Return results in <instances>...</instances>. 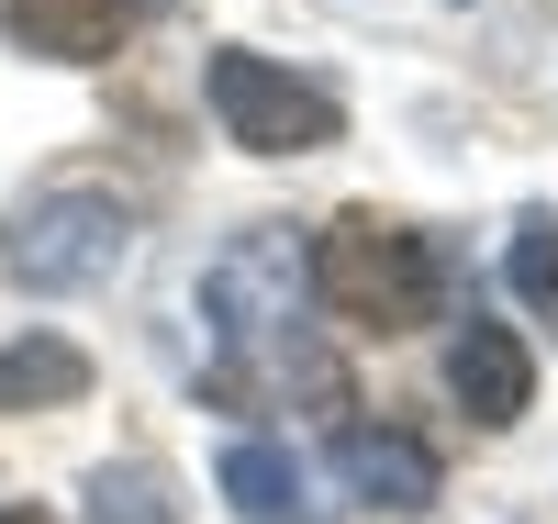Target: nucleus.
Returning a JSON list of instances; mask_svg holds the SVG:
<instances>
[{"label":"nucleus","mask_w":558,"mask_h":524,"mask_svg":"<svg viewBox=\"0 0 558 524\" xmlns=\"http://www.w3.org/2000/svg\"><path fill=\"white\" fill-rule=\"evenodd\" d=\"M336 468H347V491L380 502V513H425V502H436V447L402 436V424H347V436H336Z\"/></svg>","instance_id":"nucleus-6"},{"label":"nucleus","mask_w":558,"mask_h":524,"mask_svg":"<svg viewBox=\"0 0 558 524\" xmlns=\"http://www.w3.org/2000/svg\"><path fill=\"white\" fill-rule=\"evenodd\" d=\"M213 112H223V134H235L246 157H313V146H336V134H347L336 89L268 68V57H246V45H223V57H213Z\"/></svg>","instance_id":"nucleus-4"},{"label":"nucleus","mask_w":558,"mask_h":524,"mask_svg":"<svg viewBox=\"0 0 558 524\" xmlns=\"http://www.w3.org/2000/svg\"><path fill=\"white\" fill-rule=\"evenodd\" d=\"M313 302L357 336H413V324L447 313V257H436V234H413L391 212H336L313 246Z\"/></svg>","instance_id":"nucleus-1"},{"label":"nucleus","mask_w":558,"mask_h":524,"mask_svg":"<svg viewBox=\"0 0 558 524\" xmlns=\"http://www.w3.org/2000/svg\"><path fill=\"white\" fill-rule=\"evenodd\" d=\"M223 502H235L246 524H324L313 468H302L291 447H268V436H235V447H223Z\"/></svg>","instance_id":"nucleus-7"},{"label":"nucleus","mask_w":558,"mask_h":524,"mask_svg":"<svg viewBox=\"0 0 558 524\" xmlns=\"http://www.w3.org/2000/svg\"><path fill=\"white\" fill-rule=\"evenodd\" d=\"M447 391H458V413L470 424H514L525 402H536V357H525V336L514 324H458V346H447Z\"/></svg>","instance_id":"nucleus-5"},{"label":"nucleus","mask_w":558,"mask_h":524,"mask_svg":"<svg viewBox=\"0 0 558 524\" xmlns=\"http://www.w3.org/2000/svg\"><path fill=\"white\" fill-rule=\"evenodd\" d=\"M89 524H179V502H168V468H146V458H112L101 480H89Z\"/></svg>","instance_id":"nucleus-10"},{"label":"nucleus","mask_w":558,"mask_h":524,"mask_svg":"<svg viewBox=\"0 0 558 524\" xmlns=\"http://www.w3.org/2000/svg\"><path fill=\"white\" fill-rule=\"evenodd\" d=\"M291 302H302V246L279 223L235 234L202 279V313H213V379L246 368V346H291Z\"/></svg>","instance_id":"nucleus-3"},{"label":"nucleus","mask_w":558,"mask_h":524,"mask_svg":"<svg viewBox=\"0 0 558 524\" xmlns=\"http://www.w3.org/2000/svg\"><path fill=\"white\" fill-rule=\"evenodd\" d=\"M502 279H514L525 313H558V212H525L514 223V268H502Z\"/></svg>","instance_id":"nucleus-11"},{"label":"nucleus","mask_w":558,"mask_h":524,"mask_svg":"<svg viewBox=\"0 0 558 524\" xmlns=\"http://www.w3.org/2000/svg\"><path fill=\"white\" fill-rule=\"evenodd\" d=\"M0 23L23 34V57L89 68V57H112V34H123V0H0Z\"/></svg>","instance_id":"nucleus-8"},{"label":"nucleus","mask_w":558,"mask_h":524,"mask_svg":"<svg viewBox=\"0 0 558 524\" xmlns=\"http://www.w3.org/2000/svg\"><path fill=\"white\" fill-rule=\"evenodd\" d=\"M123 257H134V212L112 190H45V202H23V223L0 234V268H12L23 291H101Z\"/></svg>","instance_id":"nucleus-2"},{"label":"nucleus","mask_w":558,"mask_h":524,"mask_svg":"<svg viewBox=\"0 0 558 524\" xmlns=\"http://www.w3.org/2000/svg\"><path fill=\"white\" fill-rule=\"evenodd\" d=\"M89 391V357L68 336H23L0 346V413H34V402H78Z\"/></svg>","instance_id":"nucleus-9"},{"label":"nucleus","mask_w":558,"mask_h":524,"mask_svg":"<svg viewBox=\"0 0 558 524\" xmlns=\"http://www.w3.org/2000/svg\"><path fill=\"white\" fill-rule=\"evenodd\" d=\"M0 524H45V513H0Z\"/></svg>","instance_id":"nucleus-12"}]
</instances>
